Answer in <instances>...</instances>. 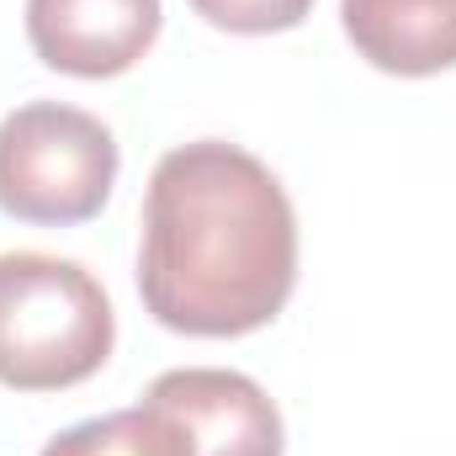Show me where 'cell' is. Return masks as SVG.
<instances>
[{
	"mask_svg": "<svg viewBox=\"0 0 456 456\" xmlns=\"http://www.w3.org/2000/svg\"><path fill=\"white\" fill-rule=\"evenodd\" d=\"M297 287V213L249 149H170L143 191L138 297L154 324L197 340L265 330Z\"/></svg>",
	"mask_w": 456,
	"mask_h": 456,
	"instance_id": "1",
	"label": "cell"
},
{
	"mask_svg": "<svg viewBox=\"0 0 456 456\" xmlns=\"http://www.w3.org/2000/svg\"><path fill=\"white\" fill-rule=\"evenodd\" d=\"M112 340V297L80 260L37 249L0 255V387H75L107 366Z\"/></svg>",
	"mask_w": 456,
	"mask_h": 456,
	"instance_id": "2",
	"label": "cell"
},
{
	"mask_svg": "<svg viewBox=\"0 0 456 456\" xmlns=\"http://www.w3.org/2000/svg\"><path fill=\"white\" fill-rule=\"evenodd\" d=\"M117 165V138L102 117L27 102L0 122V213L43 228L86 224L107 208Z\"/></svg>",
	"mask_w": 456,
	"mask_h": 456,
	"instance_id": "3",
	"label": "cell"
},
{
	"mask_svg": "<svg viewBox=\"0 0 456 456\" xmlns=\"http://www.w3.org/2000/svg\"><path fill=\"white\" fill-rule=\"evenodd\" d=\"M143 409L165 425L175 456H281L287 430L265 387L224 366H181L149 382Z\"/></svg>",
	"mask_w": 456,
	"mask_h": 456,
	"instance_id": "4",
	"label": "cell"
},
{
	"mask_svg": "<svg viewBox=\"0 0 456 456\" xmlns=\"http://www.w3.org/2000/svg\"><path fill=\"white\" fill-rule=\"evenodd\" d=\"M159 0H27L32 53L75 80H112L159 37Z\"/></svg>",
	"mask_w": 456,
	"mask_h": 456,
	"instance_id": "5",
	"label": "cell"
},
{
	"mask_svg": "<svg viewBox=\"0 0 456 456\" xmlns=\"http://www.w3.org/2000/svg\"><path fill=\"white\" fill-rule=\"evenodd\" d=\"M350 48L382 75H441L456 64V0H340Z\"/></svg>",
	"mask_w": 456,
	"mask_h": 456,
	"instance_id": "6",
	"label": "cell"
},
{
	"mask_svg": "<svg viewBox=\"0 0 456 456\" xmlns=\"http://www.w3.org/2000/svg\"><path fill=\"white\" fill-rule=\"evenodd\" d=\"M37 456H175V452H170L165 425L138 403V409H117V414L59 430Z\"/></svg>",
	"mask_w": 456,
	"mask_h": 456,
	"instance_id": "7",
	"label": "cell"
},
{
	"mask_svg": "<svg viewBox=\"0 0 456 456\" xmlns=\"http://www.w3.org/2000/svg\"><path fill=\"white\" fill-rule=\"evenodd\" d=\"M191 11L218 27V32H239V37H265V32H292L308 21L314 0H191Z\"/></svg>",
	"mask_w": 456,
	"mask_h": 456,
	"instance_id": "8",
	"label": "cell"
}]
</instances>
